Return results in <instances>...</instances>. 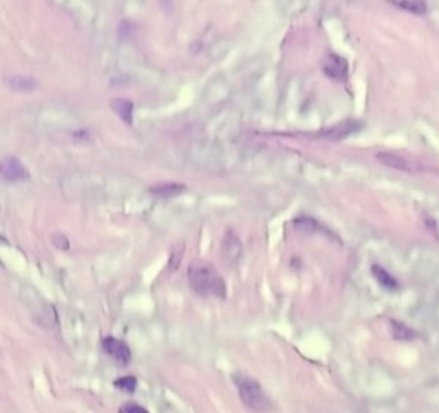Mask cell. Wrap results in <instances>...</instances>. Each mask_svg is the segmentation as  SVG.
<instances>
[{"instance_id":"obj_1","label":"cell","mask_w":439,"mask_h":413,"mask_svg":"<svg viewBox=\"0 0 439 413\" xmlns=\"http://www.w3.org/2000/svg\"><path fill=\"white\" fill-rule=\"evenodd\" d=\"M189 283H191L192 290L201 297H215L223 298L225 297V281L222 280L220 273L210 262L206 261H194L191 262L188 269Z\"/></svg>"},{"instance_id":"obj_2","label":"cell","mask_w":439,"mask_h":413,"mask_svg":"<svg viewBox=\"0 0 439 413\" xmlns=\"http://www.w3.org/2000/svg\"><path fill=\"white\" fill-rule=\"evenodd\" d=\"M233 382H235L237 389H239V396L242 403L246 405L251 412L254 413H268L273 408L272 400L263 389V386L256 381L254 378L246 374H233Z\"/></svg>"},{"instance_id":"obj_3","label":"cell","mask_w":439,"mask_h":413,"mask_svg":"<svg viewBox=\"0 0 439 413\" xmlns=\"http://www.w3.org/2000/svg\"><path fill=\"white\" fill-rule=\"evenodd\" d=\"M101 348H103V352L107 353L119 367H126V365L131 364L133 353H131V348L127 346V343L108 336V338L101 339Z\"/></svg>"},{"instance_id":"obj_4","label":"cell","mask_w":439,"mask_h":413,"mask_svg":"<svg viewBox=\"0 0 439 413\" xmlns=\"http://www.w3.org/2000/svg\"><path fill=\"white\" fill-rule=\"evenodd\" d=\"M2 178L6 182H24L29 180V171L26 170V167L19 162L14 156H6L2 160Z\"/></svg>"},{"instance_id":"obj_5","label":"cell","mask_w":439,"mask_h":413,"mask_svg":"<svg viewBox=\"0 0 439 413\" xmlns=\"http://www.w3.org/2000/svg\"><path fill=\"white\" fill-rule=\"evenodd\" d=\"M323 71L328 78L336 79V81H345L347 79V71H349V64L343 57L335 56V53H329L323 62Z\"/></svg>"},{"instance_id":"obj_6","label":"cell","mask_w":439,"mask_h":413,"mask_svg":"<svg viewBox=\"0 0 439 413\" xmlns=\"http://www.w3.org/2000/svg\"><path fill=\"white\" fill-rule=\"evenodd\" d=\"M361 127H362L361 122H356V120H347V122L338 124V126L329 127V129L323 130V133H320L317 136L329 139V141H342V139L350 136V134L357 133Z\"/></svg>"},{"instance_id":"obj_7","label":"cell","mask_w":439,"mask_h":413,"mask_svg":"<svg viewBox=\"0 0 439 413\" xmlns=\"http://www.w3.org/2000/svg\"><path fill=\"white\" fill-rule=\"evenodd\" d=\"M110 107H112V110L117 113V117H119L122 122H126L127 126H133V101L126 100V98H115V100H112Z\"/></svg>"},{"instance_id":"obj_8","label":"cell","mask_w":439,"mask_h":413,"mask_svg":"<svg viewBox=\"0 0 439 413\" xmlns=\"http://www.w3.org/2000/svg\"><path fill=\"white\" fill-rule=\"evenodd\" d=\"M376 158H378V162H381L384 167L395 168V170H412L411 162H407V160L400 155H393V153H378Z\"/></svg>"},{"instance_id":"obj_9","label":"cell","mask_w":439,"mask_h":413,"mask_svg":"<svg viewBox=\"0 0 439 413\" xmlns=\"http://www.w3.org/2000/svg\"><path fill=\"white\" fill-rule=\"evenodd\" d=\"M149 191L160 197H175L185 191V185L179 184V182H162V184L158 185H153Z\"/></svg>"},{"instance_id":"obj_10","label":"cell","mask_w":439,"mask_h":413,"mask_svg":"<svg viewBox=\"0 0 439 413\" xmlns=\"http://www.w3.org/2000/svg\"><path fill=\"white\" fill-rule=\"evenodd\" d=\"M372 275H374L376 281H378V283L381 285L383 288H386V290L393 292V290H397V288H398L397 280H395V278L391 276L390 273L386 271V269H383L381 266H378V264L372 266Z\"/></svg>"},{"instance_id":"obj_11","label":"cell","mask_w":439,"mask_h":413,"mask_svg":"<svg viewBox=\"0 0 439 413\" xmlns=\"http://www.w3.org/2000/svg\"><path fill=\"white\" fill-rule=\"evenodd\" d=\"M7 84L16 91H33L36 87V81L31 76H13L7 78Z\"/></svg>"},{"instance_id":"obj_12","label":"cell","mask_w":439,"mask_h":413,"mask_svg":"<svg viewBox=\"0 0 439 413\" xmlns=\"http://www.w3.org/2000/svg\"><path fill=\"white\" fill-rule=\"evenodd\" d=\"M391 3H395V6L400 7V9L408 10V12L417 14V16H422L427 10L426 2H419V0H395V2Z\"/></svg>"},{"instance_id":"obj_13","label":"cell","mask_w":439,"mask_h":413,"mask_svg":"<svg viewBox=\"0 0 439 413\" xmlns=\"http://www.w3.org/2000/svg\"><path fill=\"white\" fill-rule=\"evenodd\" d=\"M113 386L119 387V389L127 391V393H134L138 387V379L134 376H126V378H120L113 382Z\"/></svg>"},{"instance_id":"obj_14","label":"cell","mask_w":439,"mask_h":413,"mask_svg":"<svg viewBox=\"0 0 439 413\" xmlns=\"http://www.w3.org/2000/svg\"><path fill=\"white\" fill-rule=\"evenodd\" d=\"M391 326H393V336L395 338H400V339H411L413 338V332L405 328L404 324L397 323V321H391Z\"/></svg>"},{"instance_id":"obj_15","label":"cell","mask_w":439,"mask_h":413,"mask_svg":"<svg viewBox=\"0 0 439 413\" xmlns=\"http://www.w3.org/2000/svg\"><path fill=\"white\" fill-rule=\"evenodd\" d=\"M119 413H149L148 410H146L144 407H141V405L138 403H124L122 407L119 408Z\"/></svg>"}]
</instances>
